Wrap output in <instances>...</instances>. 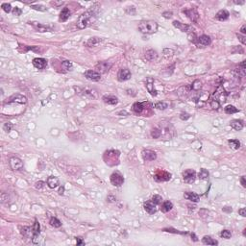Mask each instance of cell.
<instances>
[{"label": "cell", "instance_id": "cell-23", "mask_svg": "<svg viewBox=\"0 0 246 246\" xmlns=\"http://www.w3.org/2000/svg\"><path fill=\"white\" fill-rule=\"evenodd\" d=\"M102 100L108 105H116L118 103V98L115 95H104L102 97Z\"/></svg>", "mask_w": 246, "mask_h": 246}, {"label": "cell", "instance_id": "cell-26", "mask_svg": "<svg viewBox=\"0 0 246 246\" xmlns=\"http://www.w3.org/2000/svg\"><path fill=\"white\" fill-rule=\"evenodd\" d=\"M144 57H145V59L147 60V61L153 62L155 60H157V58H158V52L156 51V50H154V49H149V50H147V51L145 52Z\"/></svg>", "mask_w": 246, "mask_h": 246}, {"label": "cell", "instance_id": "cell-19", "mask_svg": "<svg viewBox=\"0 0 246 246\" xmlns=\"http://www.w3.org/2000/svg\"><path fill=\"white\" fill-rule=\"evenodd\" d=\"M229 17H230V13L227 10H225V9L218 11L215 15V18L219 21H225L228 20Z\"/></svg>", "mask_w": 246, "mask_h": 246}, {"label": "cell", "instance_id": "cell-59", "mask_svg": "<svg viewBox=\"0 0 246 246\" xmlns=\"http://www.w3.org/2000/svg\"><path fill=\"white\" fill-rule=\"evenodd\" d=\"M240 33H241V34H242L243 36H245V34H246V25H245V24H243L242 26H241V28H240Z\"/></svg>", "mask_w": 246, "mask_h": 246}, {"label": "cell", "instance_id": "cell-1", "mask_svg": "<svg viewBox=\"0 0 246 246\" xmlns=\"http://www.w3.org/2000/svg\"><path fill=\"white\" fill-rule=\"evenodd\" d=\"M99 8H100V5L98 3L93 4L92 7H89L88 10H87L79 16L76 23L78 29H85V28L88 27L89 25H92L95 22L99 15Z\"/></svg>", "mask_w": 246, "mask_h": 246}, {"label": "cell", "instance_id": "cell-18", "mask_svg": "<svg viewBox=\"0 0 246 246\" xmlns=\"http://www.w3.org/2000/svg\"><path fill=\"white\" fill-rule=\"evenodd\" d=\"M46 184L50 188L54 190V188H56L57 187H59V184H60L59 178L56 176H49L46 180Z\"/></svg>", "mask_w": 246, "mask_h": 246}, {"label": "cell", "instance_id": "cell-28", "mask_svg": "<svg viewBox=\"0 0 246 246\" xmlns=\"http://www.w3.org/2000/svg\"><path fill=\"white\" fill-rule=\"evenodd\" d=\"M173 209V204H172V202H170V201H164L163 202L162 204H160V211H162V212H164V214H166V212H170Z\"/></svg>", "mask_w": 246, "mask_h": 246}, {"label": "cell", "instance_id": "cell-37", "mask_svg": "<svg viewBox=\"0 0 246 246\" xmlns=\"http://www.w3.org/2000/svg\"><path fill=\"white\" fill-rule=\"evenodd\" d=\"M162 136V130L159 128H153L151 130V136L153 139H159Z\"/></svg>", "mask_w": 246, "mask_h": 246}, {"label": "cell", "instance_id": "cell-31", "mask_svg": "<svg viewBox=\"0 0 246 246\" xmlns=\"http://www.w3.org/2000/svg\"><path fill=\"white\" fill-rule=\"evenodd\" d=\"M202 242L206 244V245H218V241L212 238L210 236H203L202 238Z\"/></svg>", "mask_w": 246, "mask_h": 246}, {"label": "cell", "instance_id": "cell-41", "mask_svg": "<svg viewBox=\"0 0 246 246\" xmlns=\"http://www.w3.org/2000/svg\"><path fill=\"white\" fill-rule=\"evenodd\" d=\"M167 107H168V104L164 102V101H160V102H158L155 104V108L158 109V110H165Z\"/></svg>", "mask_w": 246, "mask_h": 246}, {"label": "cell", "instance_id": "cell-13", "mask_svg": "<svg viewBox=\"0 0 246 246\" xmlns=\"http://www.w3.org/2000/svg\"><path fill=\"white\" fill-rule=\"evenodd\" d=\"M112 64V63H109V62H100L99 64H96L95 68L98 70L99 73H107L109 70L111 69Z\"/></svg>", "mask_w": 246, "mask_h": 246}, {"label": "cell", "instance_id": "cell-12", "mask_svg": "<svg viewBox=\"0 0 246 246\" xmlns=\"http://www.w3.org/2000/svg\"><path fill=\"white\" fill-rule=\"evenodd\" d=\"M145 87H146V88H147L148 92L151 94V95H152V96H157L158 92L155 89V87H154V79L152 77H147V78H146Z\"/></svg>", "mask_w": 246, "mask_h": 246}, {"label": "cell", "instance_id": "cell-21", "mask_svg": "<svg viewBox=\"0 0 246 246\" xmlns=\"http://www.w3.org/2000/svg\"><path fill=\"white\" fill-rule=\"evenodd\" d=\"M184 197L186 198V199L190 200L191 202H194V203H197L199 202L200 200V196L197 194L195 192H192V191H187L184 193Z\"/></svg>", "mask_w": 246, "mask_h": 246}, {"label": "cell", "instance_id": "cell-5", "mask_svg": "<svg viewBox=\"0 0 246 246\" xmlns=\"http://www.w3.org/2000/svg\"><path fill=\"white\" fill-rule=\"evenodd\" d=\"M132 77V73L128 68H120L117 72V80L119 82H124L128 81Z\"/></svg>", "mask_w": 246, "mask_h": 246}, {"label": "cell", "instance_id": "cell-10", "mask_svg": "<svg viewBox=\"0 0 246 246\" xmlns=\"http://www.w3.org/2000/svg\"><path fill=\"white\" fill-rule=\"evenodd\" d=\"M40 233V225L39 223V221L36 219L34 225H33V227H32V241L34 243L38 242V238H39Z\"/></svg>", "mask_w": 246, "mask_h": 246}, {"label": "cell", "instance_id": "cell-62", "mask_svg": "<svg viewBox=\"0 0 246 246\" xmlns=\"http://www.w3.org/2000/svg\"><path fill=\"white\" fill-rule=\"evenodd\" d=\"M236 4H244V1H234Z\"/></svg>", "mask_w": 246, "mask_h": 246}, {"label": "cell", "instance_id": "cell-40", "mask_svg": "<svg viewBox=\"0 0 246 246\" xmlns=\"http://www.w3.org/2000/svg\"><path fill=\"white\" fill-rule=\"evenodd\" d=\"M164 232H168V233H173V234H179V235H187V232H180L176 229L173 228H164L163 229Z\"/></svg>", "mask_w": 246, "mask_h": 246}, {"label": "cell", "instance_id": "cell-52", "mask_svg": "<svg viewBox=\"0 0 246 246\" xmlns=\"http://www.w3.org/2000/svg\"><path fill=\"white\" fill-rule=\"evenodd\" d=\"M236 37L238 38V40H240V42L241 44H242L243 45H245L246 44V37L245 36H243V35H241V34H236Z\"/></svg>", "mask_w": 246, "mask_h": 246}, {"label": "cell", "instance_id": "cell-50", "mask_svg": "<svg viewBox=\"0 0 246 246\" xmlns=\"http://www.w3.org/2000/svg\"><path fill=\"white\" fill-rule=\"evenodd\" d=\"M45 184L46 183L44 182V181H38V182L35 183V188H37V190H41V188L45 186Z\"/></svg>", "mask_w": 246, "mask_h": 246}, {"label": "cell", "instance_id": "cell-47", "mask_svg": "<svg viewBox=\"0 0 246 246\" xmlns=\"http://www.w3.org/2000/svg\"><path fill=\"white\" fill-rule=\"evenodd\" d=\"M220 105H221V104L218 101L214 100V99H212V100L211 101V107L214 109V110H218Z\"/></svg>", "mask_w": 246, "mask_h": 246}, {"label": "cell", "instance_id": "cell-14", "mask_svg": "<svg viewBox=\"0 0 246 246\" xmlns=\"http://www.w3.org/2000/svg\"><path fill=\"white\" fill-rule=\"evenodd\" d=\"M32 64L37 69H44L47 67V60L44 58H35L33 59Z\"/></svg>", "mask_w": 246, "mask_h": 246}, {"label": "cell", "instance_id": "cell-42", "mask_svg": "<svg viewBox=\"0 0 246 246\" xmlns=\"http://www.w3.org/2000/svg\"><path fill=\"white\" fill-rule=\"evenodd\" d=\"M1 8H2V10L5 12V13H7V14L11 13L13 11V8H12L10 3H2L1 4Z\"/></svg>", "mask_w": 246, "mask_h": 246}, {"label": "cell", "instance_id": "cell-34", "mask_svg": "<svg viewBox=\"0 0 246 246\" xmlns=\"http://www.w3.org/2000/svg\"><path fill=\"white\" fill-rule=\"evenodd\" d=\"M228 144L230 145L231 148H233L235 150H238L240 147V141L238 140H229Z\"/></svg>", "mask_w": 246, "mask_h": 246}, {"label": "cell", "instance_id": "cell-48", "mask_svg": "<svg viewBox=\"0 0 246 246\" xmlns=\"http://www.w3.org/2000/svg\"><path fill=\"white\" fill-rule=\"evenodd\" d=\"M188 118H190V113H188L186 112H183L180 113V119H181V120L186 121V120L188 119Z\"/></svg>", "mask_w": 246, "mask_h": 246}, {"label": "cell", "instance_id": "cell-44", "mask_svg": "<svg viewBox=\"0 0 246 246\" xmlns=\"http://www.w3.org/2000/svg\"><path fill=\"white\" fill-rule=\"evenodd\" d=\"M220 236L221 238H223L229 239V238H231V236H232V233L229 230H223V231H221Z\"/></svg>", "mask_w": 246, "mask_h": 246}, {"label": "cell", "instance_id": "cell-30", "mask_svg": "<svg viewBox=\"0 0 246 246\" xmlns=\"http://www.w3.org/2000/svg\"><path fill=\"white\" fill-rule=\"evenodd\" d=\"M101 41H102L101 38L93 37V38H91V39H88V40L85 44H86L87 46H88V47H92V46H96L99 42H101Z\"/></svg>", "mask_w": 246, "mask_h": 246}, {"label": "cell", "instance_id": "cell-25", "mask_svg": "<svg viewBox=\"0 0 246 246\" xmlns=\"http://www.w3.org/2000/svg\"><path fill=\"white\" fill-rule=\"evenodd\" d=\"M144 105H145V102H135L133 104V106H132V110H133V112L136 113V115H140V113L143 112Z\"/></svg>", "mask_w": 246, "mask_h": 246}, {"label": "cell", "instance_id": "cell-53", "mask_svg": "<svg viewBox=\"0 0 246 246\" xmlns=\"http://www.w3.org/2000/svg\"><path fill=\"white\" fill-rule=\"evenodd\" d=\"M162 16L164 17V18H170V17H172L173 16V13L171 11H165L162 14Z\"/></svg>", "mask_w": 246, "mask_h": 246}, {"label": "cell", "instance_id": "cell-27", "mask_svg": "<svg viewBox=\"0 0 246 246\" xmlns=\"http://www.w3.org/2000/svg\"><path fill=\"white\" fill-rule=\"evenodd\" d=\"M28 23L34 27L38 32H47V31H50V28L49 27H47L45 25H42V24H40V23H39V22H28Z\"/></svg>", "mask_w": 246, "mask_h": 246}, {"label": "cell", "instance_id": "cell-35", "mask_svg": "<svg viewBox=\"0 0 246 246\" xmlns=\"http://www.w3.org/2000/svg\"><path fill=\"white\" fill-rule=\"evenodd\" d=\"M188 40H190V42H192L193 44H195V45L198 46V37L196 36L195 33H193V32L188 33Z\"/></svg>", "mask_w": 246, "mask_h": 246}, {"label": "cell", "instance_id": "cell-2", "mask_svg": "<svg viewBox=\"0 0 246 246\" xmlns=\"http://www.w3.org/2000/svg\"><path fill=\"white\" fill-rule=\"evenodd\" d=\"M158 23L154 20H141L139 23V30L145 35L154 34L158 31Z\"/></svg>", "mask_w": 246, "mask_h": 246}, {"label": "cell", "instance_id": "cell-45", "mask_svg": "<svg viewBox=\"0 0 246 246\" xmlns=\"http://www.w3.org/2000/svg\"><path fill=\"white\" fill-rule=\"evenodd\" d=\"M62 65L64 68V69H67V70H71L72 69V63L71 62H69V61H64L63 63H62Z\"/></svg>", "mask_w": 246, "mask_h": 246}, {"label": "cell", "instance_id": "cell-24", "mask_svg": "<svg viewBox=\"0 0 246 246\" xmlns=\"http://www.w3.org/2000/svg\"><path fill=\"white\" fill-rule=\"evenodd\" d=\"M230 126L236 131H240V130H242L244 124H243V121L241 119H233L230 121Z\"/></svg>", "mask_w": 246, "mask_h": 246}, {"label": "cell", "instance_id": "cell-3", "mask_svg": "<svg viewBox=\"0 0 246 246\" xmlns=\"http://www.w3.org/2000/svg\"><path fill=\"white\" fill-rule=\"evenodd\" d=\"M110 180L112 184L115 187H121L123 183H124V177H123V175L119 171L112 172L110 177Z\"/></svg>", "mask_w": 246, "mask_h": 246}, {"label": "cell", "instance_id": "cell-46", "mask_svg": "<svg viewBox=\"0 0 246 246\" xmlns=\"http://www.w3.org/2000/svg\"><path fill=\"white\" fill-rule=\"evenodd\" d=\"M31 8L34 9V10H37V11H40V12L47 11V8H45L44 5H31Z\"/></svg>", "mask_w": 246, "mask_h": 246}, {"label": "cell", "instance_id": "cell-36", "mask_svg": "<svg viewBox=\"0 0 246 246\" xmlns=\"http://www.w3.org/2000/svg\"><path fill=\"white\" fill-rule=\"evenodd\" d=\"M49 223L52 227H54V228H60L62 226V222L58 218H56V217H51Z\"/></svg>", "mask_w": 246, "mask_h": 246}, {"label": "cell", "instance_id": "cell-61", "mask_svg": "<svg viewBox=\"0 0 246 246\" xmlns=\"http://www.w3.org/2000/svg\"><path fill=\"white\" fill-rule=\"evenodd\" d=\"M190 236H191V239H192L193 241H198V239H197V236H196V235H195L194 233H191V234H190Z\"/></svg>", "mask_w": 246, "mask_h": 246}, {"label": "cell", "instance_id": "cell-55", "mask_svg": "<svg viewBox=\"0 0 246 246\" xmlns=\"http://www.w3.org/2000/svg\"><path fill=\"white\" fill-rule=\"evenodd\" d=\"M238 214H239L241 216L245 217V216H246V209H245V208H241L240 210H238Z\"/></svg>", "mask_w": 246, "mask_h": 246}, {"label": "cell", "instance_id": "cell-22", "mask_svg": "<svg viewBox=\"0 0 246 246\" xmlns=\"http://www.w3.org/2000/svg\"><path fill=\"white\" fill-rule=\"evenodd\" d=\"M70 15H71V12H70V10H69V9H68V7H65V8H64L63 10L61 11V13H60L59 20L62 21V22H65V21H67V20H68V18H69Z\"/></svg>", "mask_w": 246, "mask_h": 246}, {"label": "cell", "instance_id": "cell-32", "mask_svg": "<svg viewBox=\"0 0 246 246\" xmlns=\"http://www.w3.org/2000/svg\"><path fill=\"white\" fill-rule=\"evenodd\" d=\"M224 112H225V113H227V115H234V113L238 112L239 110L233 105H227L224 108Z\"/></svg>", "mask_w": 246, "mask_h": 246}, {"label": "cell", "instance_id": "cell-8", "mask_svg": "<svg viewBox=\"0 0 246 246\" xmlns=\"http://www.w3.org/2000/svg\"><path fill=\"white\" fill-rule=\"evenodd\" d=\"M143 209L144 211L147 212L148 214L150 215H153L155 214L156 212H157L158 209H157V205L155 204V203H153L151 200L149 201H146L143 203Z\"/></svg>", "mask_w": 246, "mask_h": 246}, {"label": "cell", "instance_id": "cell-43", "mask_svg": "<svg viewBox=\"0 0 246 246\" xmlns=\"http://www.w3.org/2000/svg\"><path fill=\"white\" fill-rule=\"evenodd\" d=\"M125 13L128 14L130 16H135L136 13V7L135 6H128L125 8Z\"/></svg>", "mask_w": 246, "mask_h": 246}, {"label": "cell", "instance_id": "cell-49", "mask_svg": "<svg viewBox=\"0 0 246 246\" xmlns=\"http://www.w3.org/2000/svg\"><path fill=\"white\" fill-rule=\"evenodd\" d=\"M12 13H13V15L14 16H21V14H22V10L20 8H18V7H15V8H13V11H12Z\"/></svg>", "mask_w": 246, "mask_h": 246}, {"label": "cell", "instance_id": "cell-16", "mask_svg": "<svg viewBox=\"0 0 246 246\" xmlns=\"http://www.w3.org/2000/svg\"><path fill=\"white\" fill-rule=\"evenodd\" d=\"M245 62L246 61H243L242 63L238 65V68H235L233 71H232V73H233L236 77H244L245 76V69H246Z\"/></svg>", "mask_w": 246, "mask_h": 246}, {"label": "cell", "instance_id": "cell-15", "mask_svg": "<svg viewBox=\"0 0 246 246\" xmlns=\"http://www.w3.org/2000/svg\"><path fill=\"white\" fill-rule=\"evenodd\" d=\"M172 24L175 28H177V29H179L180 31H182V32L188 33V32H190L191 29H192L190 25H188V24H186V23H182V22H180L178 20H174L172 22Z\"/></svg>", "mask_w": 246, "mask_h": 246}, {"label": "cell", "instance_id": "cell-39", "mask_svg": "<svg viewBox=\"0 0 246 246\" xmlns=\"http://www.w3.org/2000/svg\"><path fill=\"white\" fill-rule=\"evenodd\" d=\"M151 201H152L153 203H155L156 205H160L163 203V197L160 196V195H158V194H155L152 196V199H151Z\"/></svg>", "mask_w": 246, "mask_h": 246}, {"label": "cell", "instance_id": "cell-38", "mask_svg": "<svg viewBox=\"0 0 246 246\" xmlns=\"http://www.w3.org/2000/svg\"><path fill=\"white\" fill-rule=\"evenodd\" d=\"M201 87H202V83H201L200 80H195V81L193 82L192 85L190 86L192 91H199V89L201 88Z\"/></svg>", "mask_w": 246, "mask_h": 246}, {"label": "cell", "instance_id": "cell-51", "mask_svg": "<svg viewBox=\"0 0 246 246\" xmlns=\"http://www.w3.org/2000/svg\"><path fill=\"white\" fill-rule=\"evenodd\" d=\"M12 127H13L12 123L11 122H7V123H5V124H4L3 129H4V131H6L7 133H9V132L12 130Z\"/></svg>", "mask_w": 246, "mask_h": 246}, {"label": "cell", "instance_id": "cell-29", "mask_svg": "<svg viewBox=\"0 0 246 246\" xmlns=\"http://www.w3.org/2000/svg\"><path fill=\"white\" fill-rule=\"evenodd\" d=\"M105 156H108V160H106V164H109L111 160L116 162V156H119V152H118L117 150H113V153L112 156V150H110V151H107V152L105 153Z\"/></svg>", "mask_w": 246, "mask_h": 246}, {"label": "cell", "instance_id": "cell-56", "mask_svg": "<svg viewBox=\"0 0 246 246\" xmlns=\"http://www.w3.org/2000/svg\"><path fill=\"white\" fill-rule=\"evenodd\" d=\"M58 193H59V195H64V186H61L59 188Z\"/></svg>", "mask_w": 246, "mask_h": 246}, {"label": "cell", "instance_id": "cell-6", "mask_svg": "<svg viewBox=\"0 0 246 246\" xmlns=\"http://www.w3.org/2000/svg\"><path fill=\"white\" fill-rule=\"evenodd\" d=\"M84 75L88 80L92 81V82H98V81H100V79H101V74L98 71H96V70H93V69H88V70H87V71H85Z\"/></svg>", "mask_w": 246, "mask_h": 246}, {"label": "cell", "instance_id": "cell-17", "mask_svg": "<svg viewBox=\"0 0 246 246\" xmlns=\"http://www.w3.org/2000/svg\"><path fill=\"white\" fill-rule=\"evenodd\" d=\"M212 44V39L208 35H201L198 37V47L209 46Z\"/></svg>", "mask_w": 246, "mask_h": 246}, {"label": "cell", "instance_id": "cell-54", "mask_svg": "<svg viewBox=\"0 0 246 246\" xmlns=\"http://www.w3.org/2000/svg\"><path fill=\"white\" fill-rule=\"evenodd\" d=\"M167 52V54H165L164 56H166V57H168V56H172L173 55V53H174V51L172 50V49H169V48H165L164 50V53H166Z\"/></svg>", "mask_w": 246, "mask_h": 246}, {"label": "cell", "instance_id": "cell-7", "mask_svg": "<svg viewBox=\"0 0 246 246\" xmlns=\"http://www.w3.org/2000/svg\"><path fill=\"white\" fill-rule=\"evenodd\" d=\"M9 164H10V166L13 170L17 171V170H21L23 168V162L17 157H12L9 160Z\"/></svg>", "mask_w": 246, "mask_h": 246}, {"label": "cell", "instance_id": "cell-33", "mask_svg": "<svg viewBox=\"0 0 246 246\" xmlns=\"http://www.w3.org/2000/svg\"><path fill=\"white\" fill-rule=\"evenodd\" d=\"M210 177V173L206 168H201L199 173H198V178L200 180H208Z\"/></svg>", "mask_w": 246, "mask_h": 246}, {"label": "cell", "instance_id": "cell-4", "mask_svg": "<svg viewBox=\"0 0 246 246\" xmlns=\"http://www.w3.org/2000/svg\"><path fill=\"white\" fill-rule=\"evenodd\" d=\"M196 172L194 169H187L183 172V180L187 184H192L195 182Z\"/></svg>", "mask_w": 246, "mask_h": 246}, {"label": "cell", "instance_id": "cell-57", "mask_svg": "<svg viewBox=\"0 0 246 246\" xmlns=\"http://www.w3.org/2000/svg\"><path fill=\"white\" fill-rule=\"evenodd\" d=\"M240 184L243 188H246V182H245V176L240 177Z\"/></svg>", "mask_w": 246, "mask_h": 246}, {"label": "cell", "instance_id": "cell-58", "mask_svg": "<svg viewBox=\"0 0 246 246\" xmlns=\"http://www.w3.org/2000/svg\"><path fill=\"white\" fill-rule=\"evenodd\" d=\"M222 211L225 212H233V209H232V207H224Z\"/></svg>", "mask_w": 246, "mask_h": 246}, {"label": "cell", "instance_id": "cell-20", "mask_svg": "<svg viewBox=\"0 0 246 246\" xmlns=\"http://www.w3.org/2000/svg\"><path fill=\"white\" fill-rule=\"evenodd\" d=\"M157 177H160L157 182H164V181H168V180L171 179V174L166 172V171H158L155 174L154 178H157Z\"/></svg>", "mask_w": 246, "mask_h": 246}, {"label": "cell", "instance_id": "cell-60", "mask_svg": "<svg viewBox=\"0 0 246 246\" xmlns=\"http://www.w3.org/2000/svg\"><path fill=\"white\" fill-rule=\"evenodd\" d=\"M76 243H77V245H84L85 244V242L81 238H76Z\"/></svg>", "mask_w": 246, "mask_h": 246}, {"label": "cell", "instance_id": "cell-9", "mask_svg": "<svg viewBox=\"0 0 246 246\" xmlns=\"http://www.w3.org/2000/svg\"><path fill=\"white\" fill-rule=\"evenodd\" d=\"M184 14H186L187 16L190 18V20L194 22V23H197L198 20H199V14L197 13V11L195 9H186V10L183 11Z\"/></svg>", "mask_w": 246, "mask_h": 246}, {"label": "cell", "instance_id": "cell-11", "mask_svg": "<svg viewBox=\"0 0 246 246\" xmlns=\"http://www.w3.org/2000/svg\"><path fill=\"white\" fill-rule=\"evenodd\" d=\"M141 156H142V159L145 162H150V160H154L157 159L156 152L150 149H143L142 152H141Z\"/></svg>", "mask_w": 246, "mask_h": 246}]
</instances>
